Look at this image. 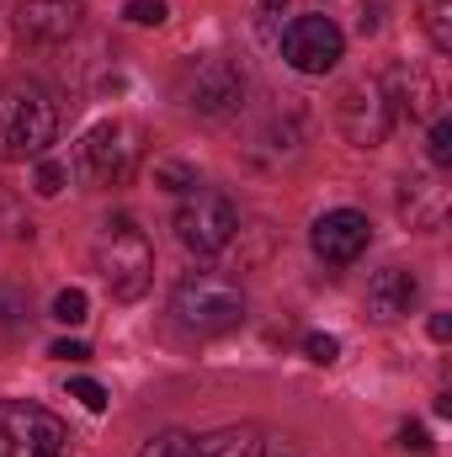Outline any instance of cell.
I'll return each instance as SVG.
<instances>
[{
  "label": "cell",
  "instance_id": "obj_1",
  "mask_svg": "<svg viewBox=\"0 0 452 457\" xmlns=\"http://www.w3.org/2000/svg\"><path fill=\"white\" fill-rule=\"evenodd\" d=\"M59 133V107L38 80L0 86V160H43Z\"/></svg>",
  "mask_w": 452,
  "mask_h": 457
},
{
  "label": "cell",
  "instance_id": "obj_2",
  "mask_svg": "<svg viewBox=\"0 0 452 457\" xmlns=\"http://www.w3.org/2000/svg\"><path fill=\"white\" fill-rule=\"evenodd\" d=\"M171 314L187 330H197V336H224V330H234L245 320V293L219 271H192V277L176 282Z\"/></svg>",
  "mask_w": 452,
  "mask_h": 457
},
{
  "label": "cell",
  "instance_id": "obj_3",
  "mask_svg": "<svg viewBox=\"0 0 452 457\" xmlns=\"http://www.w3.org/2000/svg\"><path fill=\"white\" fill-rule=\"evenodd\" d=\"M96 266H102L113 298L133 303V298H144V287L155 277V250H149V239L128 219H113L107 234H102V245H96Z\"/></svg>",
  "mask_w": 452,
  "mask_h": 457
},
{
  "label": "cell",
  "instance_id": "obj_4",
  "mask_svg": "<svg viewBox=\"0 0 452 457\" xmlns=\"http://www.w3.org/2000/svg\"><path fill=\"white\" fill-rule=\"evenodd\" d=\"M234 228H239V213H234V203H229L224 192H213V187H192L181 197V208H176V239L192 255H219V250H229Z\"/></svg>",
  "mask_w": 452,
  "mask_h": 457
},
{
  "label": "cell",
  "instance_id": "obj_5",
  "mask_svg": "<svg viewBox=\"0 0 452 457\" xmlns=\"http://www.w3.org/2000/svg\"><path fill=\"white\" fill-rule=\"evenodd\" d=\"M64 420L27 399H0V457H64Z\"/></svg>",
  "mask_w": 452,
  "mask_h": 457
},
{
  "label": "cell",
  "instance_id": "obj_6",
  "mask_svg": "<svg viewBox=\"0 0 452 457\" xmlns=\"http://www.w3.org/2000/svg\"><path fill=\"white\" fill-rule=\"evenodd\" d=\"M133 160H138V133L128 122H96L80 144V176L96 181V187H117L133 176Z\"/></svg>",
  "mask_w": 452,
  "mask_h": 457
},
{
  "label": "cell",
  "instance_id": "obj_7",
  "mask_svg": "<svg viewBox=\"0 0 452 457\" xmlns=\"http://www.w3.org/2000/svg\"><path fill=\"white\" fill-rule=\"evenodd\" d=\"M336 122L340 133L356 144V149H378L394 128V112H389V96L378 80H351L336 96Z\"/></svg>",
  "mask_w": 452,
  "mask_h": 457
},
{
  "label": "cell",
  "instance_id": "obj_8",
  "mask_svg": "<svg viewBox=\"0 0 452 457\" xmlns=\"http://www.w3.org/2000/svg\"><path fill=\"white\" fill-rule=\"evenodd\" d=\"M346 54V37L331 16H298L282 37V59L298 70V75H331Z\"/></svg>",
  "mask_w": 452,
  "mask_h": 457
},
{
  "label": "cell",
  "instance_id": "obj_9",
  "mask_svg": "<svg viewBox=\"0 0 452 457\" xmlns=\"http://www.w3.org/2000/svg\"><path fill=\"white\" fill-rule=\"evenodd\" d=\"M187 96H192V107H197L203 117H224V112H234V107L245 102V75H239L234 59L213 54V59H203V64L192 70Z\"/></svg>",
  "mask_w": 452,
  "mask_h": 457
},
{
  "label": "cell",
  "instance_id": "obj_10",
  "mask_svg": "<svg viewBox=\"0 0 452 457\" xmlns=\"http://www.w3.org/2000/svg\"><path fill=\"white\" fill-rule=\"evenodd\" d=\"M314 255L320 261H331V266H351L362 250H367V239H372V224L362 219V213H351V208H336V213H325L320 224H314Z\"/></svg>",
  "mask_w": 452,
  "mask_h": 457
},
{
  "label": "cell",
  "instance_id": "obj_11",
  "mask_svg": "<svg viewBox=\"0 0 452 457\" xmlns=\"http://www.w3.org/2000/svg\"><path fill=\"white\" fill-rule=\"evenodd\" d=\"M383 86V96H389V112L405 117V122H421V117L437 112V102H442V91H437V80L426 75V70H389V80H378Z\"/></svg>",
  "mask_w": 452,
  "mask_h": 457
},
{
  "label": "cell",
  "instance_id": "obj_12",
  "mask_svg": "<svg viewBox=\"0 0 452 457\" xmlns=\"http://www.w3.org/2000/svg\"><path fill=\"white\" fill-rule=\"evenodd\" d=\"M75 27H80V11L70 0H21V11H16L21 43H64V37H75Z\"/></svg>",
  "mask_w": 452,
  "mask_h": 457
},
{
  "label": "cell",
  "instance_id": "obj_13",
  "mask_svg": "<svg viewBox=\"0 0 452 457\" xmlns=\"http://www.w3.org/2000/svg\"><path fill=\"white\" fill-rule=\"evenodd\" d=\"M415 298H421V282H415L410 271H399V266H389V271H378V277L367 282V314H372L378 325H394L399 314H410Z\"/></svg>",
  "mask_w": 452,
  "mask_h": 457
},
{
  "label": "cell",
  "instance_id": "obj_14",
  "mask_svg": "<svg viewBox=\"0 0 452 457\" xmlns=\"http://www.w3.org/2000/svg\"><path fill=\"white\" fill-rule=\"evenodd\" d=\"M399 213L410 219V228H442V219H448V192L437 181H426V176H410Z\"/></svg>",
  "mask_w": 452,
  "mask_h": 457
},
{
  "label": "cell",
  "instance_id": "obj_15",
  "mask_svg": "<svg viewBox=\"0 0 452 457\" xmlns=\"http://www.w3.org/2000/svg\"><path fill=\"white\" fill-rule=\"evenodd\" d=\"M197 457H277L261 431H213L197 442Z\"/></svg>",
  "mask_w": 452,
  "mask_h": 457
},
{
  "label": "cell",
  "instance_id": "obj_16",
  "mask_svg": "<svg viewBox=\"0 0 452 457\" xmlns=\"http://www.w3.org/2000/svg\"><path fill=\"white\" fill-rule=\"evenodd\" d=\"M421 21L437 54H452V0H421Z\"/></svg>",
  "mask_w": 452,
  "mask_h": 457
},
{
  "label": "cell",
  "instance_id": "obj_17",
  "mask_svg": "<svg viewBox=\"0 0 452 457\" xmlns=\"http://www.w3.org/2000/svg\"><path fill=\"white\" fill-rule=\"evenodd\" d=\"M155 187H165V192H192V187H197V165L181 160V154H160V160H155Z\"/></svg>",
  "mask_w": 452,
  "mask_h": 457
},
{
  "label": "cell",
  "instance_id": "obj_18",
  "mask_svg": "<svg viewBox=\"0 0 452 457\" xmlns=\"http://www.w3.org/2000/svg\"><path fill=\"white\" fill-rule=\"evenodd\" d=\"M86 309H91V298H86L80 287H64V293L54 298V320H59V325H86V320H91Z\"/></svg>",
  "mask_w": 452,
  "mask_h": 457
},
{
  "label": "cell",
  "instance_id": "obj_19",
  "mask_svg": "<svg viewBox=\"0 0 452 457\" xmlns=\"http://www.w3.org/2000/svg\"><path fill=\"white\" fill-rule=\"evenodd\" d=\"M32 187H38V197H59V192L70 187V165H59V160H38Z\"/></svg>",
  "mask_w": 452,
  "mask_h": 457
},
{
  "label": "cell",
  "instance_id": "obj_20",
  "mask_svg": "<svg viewBox=\"0 0 452 457\" xmlns=\"http://www.w3.org/2000/svg\"><path fill=\"white\" fill-rule=\"evenodd\" d=\"M144 457H197V442L192 436H181V431H165V436H155Z\"/></svg>",
  "mask_w": 452,
  "mask_h": 457
},
{
  "label": "cell",
  "instance_id": "obj_21",
  "mask_svg": "<svg viewBox=\"0 0 452 457\" xmlns=\"http://www.w3.org/2000/svg\"><path fill=\"white\" fill-rule=\"evenodd\" d=\"M426 149H431V165H452V117H437V122H431Z\"/></svg>",
  "mask_w": 452,
  "mask_h": 457
},
{
  "label": "cell",
  "instance_id": "obj_22",
  "mask_svg": "<svg viewBox=\"0 0 452 457\" xmlns=\"http://www.w3.org/2000/svg\"><path fill=\"white\" fill-rule=\"evenodd\" d=\"M122 16H128L133 27H160V21H165V0H128Z\"/></svg>",
  "mask_w": 452,
  "mask_h": 457
},
{
  "label": "cell",
  "instance_id": "obj_23",
  "mask_svg": "<svg viewBox=\"0 0 452 457\" xmlns=\"http://www.w3.org/2000/svg\"><path fill=\"white\" fill-rule=\"evenodd\" d=\"M70 394H75L91 415H102V410H107V388H102L96 378H75V383H70Z\"/></svg>",
  "mask_w": 452,
  "mask_h": 457
},
{
  "label": "cell",
  "instance_id": "obj_24",
  "mask_svg": "<svg viewBox=\"0 0 452 457\" xmlns=\"http://www.w3.org/2000/svg\"><path fill=\"white\" fill-rule=\"evenodd\" d=\"M304 351H309V361H320V367H331V361L340 356V341H336V336H320V330H314V336L304 341Z\"/></svg>",
  "mask_w": 452,
  "mask_h": 457
},
{
  "label": "cell",
  "instance_id": "obj_25",
  "mask_svg": "<svg viewBox=\"0 0 452 457\" xmlns=\"http://www.w3.org/2000/svg\"><path fill=\"white\" fill-rule=\"evenodd\" d=\"M21 314H27V298L11 293V287H0V325H11V320H21Z\"/></svg>",
  "mask_w": 452,
  "mask_h": 457
},
{
  "label": "cell",
  "instance_id": "obj_26",
  "mask_svg": "<svg viewBox=\"0 0 452 457\" xmlns=\"http://www.w3.org/2000/svg\"><path fill=\"white\" fill-rule=\"evenodd\" d=\"M399 442H405V453H431V431H426V426H405V431H399Z\"/></svg>",
  "mask_w": 452,
  "mask_h": 457
},
{
  "label": "cell",
  "instance_id": "obj_27",
  "mask_svg": "<svg viewBox=\"0 0 452 457\" xmlns=\"http://www.w3.org/2000/svg\"><path fill=\"white\" fill-rule=\"evenodd\" d=\"M48 356H59V361H86L91 351H86V341H54L48 345Z\"/></svg>",
  "mask_w": 452,
  "mask_h": 457
},
{
  "label": "cell",
  "instance_id": "obj_28",
  "mask_svg": "<svg viewBox=\"0 0 452 457\" xmlns=\"http://www.w3.org/2000/svg\"><path fill=\"white\" fill-rule=\"evenodd\" d=\"M431 341H452V314H431Z\"/></svg>",
  "mask_w": 452,
  "mask_h": 457
},
{
  "label": "cell",
  "instance_id": "obj_29",
  "mask_svg": "<svg viewBox=\"0 0 452 457\" xmlns=\"http://www.w3.org/2000/svg\"><path fill=\"white\" fill-rule=\"evenodd\" d=\"M0 228H16V203L0 192Z\"/></svg>",
  "mask_w": 452,
  "mask_h": 457
},
{
  "label": "cell",
  "instance_id": "obj_30",
  "mask_svg": "<svg viewBox=\"0 0 452 457\" xmlns=\"http://www.w3.org/2000/svg\"><path fill=\"white\" fill-rule=\"evenodd\" d=\"M282 5H288V0H261V11H282Z\"/></svg>",
  "mask_w": 452,
  "mask_h": 457
}]
</instances>
